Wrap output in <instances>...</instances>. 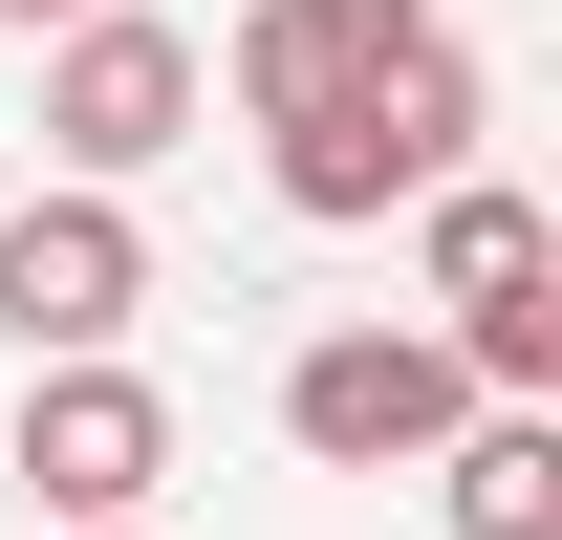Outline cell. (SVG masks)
<instances>
[{"label": "cell", "mask_w": 562, "mask_h": 540, "mask_svg": "<svg viewBox=\"0 0 562 540\" xmlns=\"http://www.w3.org/2000/svg\"><path fill=\"white\" fill-rule=\"evenodd\" d=\"M281 432H303L325 475H432L454 432H476V390H454L432 325H325V346H281Z\"/></svg>", "instance_id": "obj_3"}, {"label": "cell", "mask_w": 562, "mask_h": 540, "mask_svg": "<svg viewBox=\"0 0 562 540\" xmlns=\"http://www.w3.org/2000/svg\"><path fill=\"white\" fill-rule=\"evenodd\" d=\"M412 281L454 303V325H476V303H519V281H562V216L519 195V173H454V195L412 216Z\"/></svg>", "instance_id": "obj_7"}, {"label": "cell", "mask_w": 562, "mask_h": 540, "mask_svg": "<svg viewBox=\"0 0 562 540\" xmlns=\"http://www.w3.org/2000/svg\"><path fill=\"white\" fill-rule=\"evenodd\" d=\"M0 475H22L66 540H131V519H151V475H173V390H151V368H22Z\"/></svg>", "instance_id": "obj_5"}, {"label": "cell", "mask_w": 562, "mask_h": 540, "mask_svg": "<svg viewBox=\"0 0 562 540\" xmlns=\"http://www.w3.org/2000/svg\"><path fill=\"white\" fill-rule=\"evenodd\" d=\"M151 151H195V22L87 0L66 44H44V195H131Z\"/></svg>", "instance_id": "obj_2"}, {"label": "cell", "mask_w": 562, "mask_h": 540, "mask_svg": "<svg viewBox=\"0 0 562 540\" xmlns=\"http://www.w3.org/2000/svg\"><path fill=\"white\" fill-rule=\"evenodd\" d=\"M131 540H151V519H131Z\"/></svg>", "instance_id": "obj_10"}, {"label": "cell", "mask_w": 562, "mask_h": 540, "mask_svg": "<svg viewBox=\"0 0 562 540\" xmlns=\"http://www.w3.org/2000/svg\"><path fill=\"white\" fill-rule=\"evenodd\" d=\"M432 519L454 540H562V410H476L432 454Z\"/></svg>", "instance_id": "obj_8"}, {"label": "cell", "mask_w": 562, "mask_h": 540, "mask_svg": "<svg viewBox=\"0 0 562 540\" xmlns=\"http://www.w3.org/2000/svg\"><path fill=\"white\" fill-rule=\"evenodd\" d=\"M476 131H497L476 44H412V66L347 87V109H281V131H260V195L303 216V238H368V216H432V195H454Z\"/></svg>", "instance_id": "obj_1"}, {"label": "cell", "mask_w": 562, "mask_h": 540, "mask_svg": "<svg viewBox=\"0 0 562 540\" xmlns=\"http://www.w3.org/2000/svg\"><path fill=\"white\" fill-rule=\"evenodd\" d=\"M131 303H151V216L131 195H22L0 216V346L22 368H131Z\"/></svg>", "instance_id": "obj_4"}, {"label": "cell", "mask_w": 562, "mask_h": 540, "mask_svg": "<svg viewBox=\"0 0 562 540\" xmlns=\"http://www.w3.org/2000/svg\"><path fill=\"white\" fill-rule=\"evenodd\" d=\"M0 22H44V44H66V22H87V0H0Z\"/></svg>", "instance_id": "obj_9"}, {"label": "cell", "mask_w": 562, "mask_h": 540, "mask_svg": "<svg viewBox=\"0 0 562 540\" xmlns=\"http://www.w3.org/2000/svg\"><path fill=\"white\" fill-rule=\"evenodd\" d=\"M412 44H454L432 0H238V44H216L195 87H238V109L281 131V109H347V87H390Z\"/></svg>", "instance_id": "obj_6"}]
</instances>
